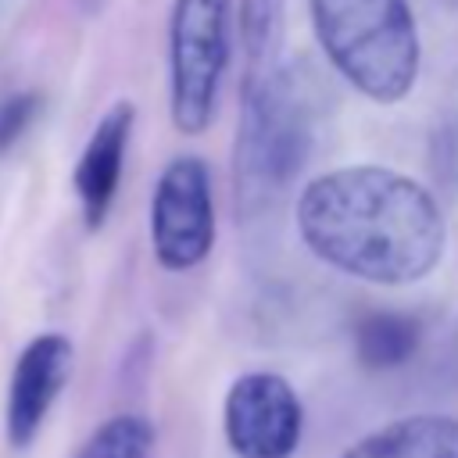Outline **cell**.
Here are the masks:
<instances>
[{
	"instance_id": "cell-13",
	"label": "cell",
	"mask_w": 458,
	"mask_h": 458,
	"mask_svg": "<svg viewBox=\"0 0 458 458\" xmlns=\"http://www.w3.org/2000/svg\"><path fill=\"white\" fill-rule=\"evenodd\" d=\"M32 114H36V97H14L11 104L0 107V150L21 136V129L32 122Z\"/></svg>"
},
{
	"instance_id": "cell-1",
	"label": "cell",
	"mask_w": 458,
	"mask_h": 458,
	"mask_svg": "<svg viewBox=\"0 0 458 458\" xmlns=\"http://www.w3.org/2000/svg\"><path fill=\"white\" fill-rule=\"evenodd\" d=\"M297 229L315 258L383 286L429 276L447 243L433 193L383 165L311 179L297 200Z\"/></svg>"
},
{
	"instance_id": "cell-10",
	"label": "cell",
	"mask_w": 458,
	"mask_h": 458,
	"mask_svg": "<svg viewBox=\"0 0 458 458\" xmlns=\"http://www.w3.org/2000/svg\"><path fill=\"white\" fill-rule=\"evenodd\" d=\"M354 347L361 365L369 369H394L401 361H408L419 347V322L408 315H394V311H376L369 318L358 322L354 333Z\"/></svg>"
},
{
	"instance_id": "cell-6",
	"label": "cell",
	"mask_w": 458,
	"mask_h": 458,
	"mask_svg": "<svg viewBox=\"0 0 458 458\" xmlns=\"http://www.w3.org/2000/svg\"><path fill=\"white\" fill-rule=\"evenodd\" d=\"M225 440L240 458H290L301 440V401L276 372H247L225 397Z\"/></svg>"
},
{
	"instance_id": "cell-2",
	"label": "cell",
	"mask_w": 458,
	"mask_h": 458,
	"mask_svg": "<svg viewBox=\"0 0 458 458\" xmlns=\"http://www.w3.org/2000/svg\"><path fill=\"white\" fill-rule=\"evenodd\" d=\"M333 68L365 97L397 104L419 75V32L408 0H308Z\"/></svg>"
},
{
	"instance_id": "cell-8",
	"label": "cell",
	"mask_w": 458,
	"mask_h": 458,
	"mask_svg": "<svg viewBox=\"0 0 458 458\" xmlns=\"http://www.w3.org/2000/svg\"><path fill=\"white\" fill-rule=\"evenodd\" d=\"M132 132V104H114L93 129L79 165H75V193L82 200V218L89 229L104 225L118 179H122V161Z\"/></svg>"
},
{
	"instance_id": "cell-14",
	"label": "cell",
	"mask_w": 458,
	"mask_h": 458,
	"mask_svg": "<svg viewBox=\"0 0 458 458\" xmlns=\"http://www.w3.org/2000/svg\"><path fill=\"white\" fill-rule=\"evenodd\" d=\"M440 165H444L447 179L458 186V118L447 125V132L440 140Z\"/></svg>"
},
{
	"instance_id": "cell-4",
	"label": "cell",
	"mask_w": 458,
	"mask_h": 458,
	"mask_svg": "<svg viewBox=\"0 0 458 458\" xmlns=\"http://www.w3.org/2000/svg\"><path fill=\"white\" fill-rule=\"evenodd\" d=\"M229 64V0H175L168 18V100L179 132L211 125Z\"/></svg>"
},
{
	"instance_id": "cell-9",
	"label": "cell",
	"mask_w": 458,
	"mask_h": 458,
	"mask_svg": "<svg viewBox=\"0 0 458 458\" xmlns=\"http://www.w3.org/2000/svg\"><path fill=\"white\" fill-rule=\"evenodd\" d=\"M340 458H458V419L411 415L361 437Z\"/></svg>"
},
{
	"instance_id": "cell-5",
	"label": "cell",
	"mask_w": 458,
	"mask_h": 458,
	"mask_svg": "<svg viewBox=\"0 0 458 458\" xmlns=\"http://www.w3.org/2000/svg\"><path fill=\"white\" fill-rule=\"evenodd\" d=\"M150 240L165 268L182 272L208 258L215 240L211 172L200 157H175L150 200Z\"/></svg>"
},
{
	"instance_id": "cell-7",
	"label": "cell",
	"mask_w": 458,
	"mask_h": 458,
	"mask_svg": "<svg viewBox=\"0 0 458 458\" xmlns=\"http://www.w3.org/2000/svg\"><path fill=\"white\" fill-rule=\"evenodd\" d=\"M72 361H75L72 344L61 333H43L18 354V365L7 386V411H4L11 447L32 444L50 404L57 401V394L72 376Z\"/></svg>"
},
{
	"instance_id": "cell-11",
	"label": "cell",
	"mask_w": 458,
	"mask_h": 458,
	"mask_svg": "<svg viewBox=\"0 0 458 458\" xmlns=\"http://www.w3.org/2000/svg\"><path fill=\"white\" fill-rule=\"evenodd\" d=\"M79 458H154V433L143 419L118 415L86 440Z\"/></svg>"
},
{
	"instance_id": "cell-3",
	"label": "cell",
	"mask_w": 458,
	"mask_h": 458,
	"mask_svg": "<svg viewBox=\"0 0 458 458\" xmlns=\"http://www.w3.org/2000/svg\"><path fill=\"white\" fill-rule=\"evenodd\" d=\"M311 104L290 72H261L247 82L240 125V200L265 204L304 168L311 154Z\"/></svg>"
},
{
	"instance_id": "cell-12",
	"label": "cell",
	"mask_w": 458,
	"mask_h": 458,
	"mask_svg": "<svg viewBox=\"0 0 458 458\" xmlns=\"http://www.w3.org/2000/svg\"><path fill=\"white\" fill-rule=\"evenodd\" d=\"M243 29V47L250 64H268L276 47H279V29H283V0H243L240 14Z\"/></svg>"
}]
</instances>
